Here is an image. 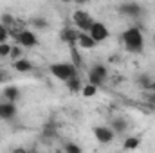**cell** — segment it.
<instances>
[{
    "label": "cell",
    "instance_id": "obj_1",
    "mask_svg": "<svg viewBox=\"0 0 155 153\" xmlns=\"http://www.w3.org/2000/svg\"><path fill=\"white\" fill-rule=\"evenodd\" d=\"M121 38H123V43L128 52H141L144 47V38H143V33L139 27H128Z\"/></svg>",
    "mask_w": 155,
    "mask_h": 153
},
{
    "label": "cell",
    "instance_id": "obj_2",
    "mask_svg": "<svg viewBox=\"0 0 155 153\" xmlns=\"http://www.w3.org/2000/svg\"><path fill=\"white\" fill-rule=\"evenodd\" d=\"M51 74L60 81H67L72 76H78V69L72 63H52L51 65Z\"/></svg>",
    "mask_w": 155,
    "mask_h": 153
},
{
    "label": "cell",
    "instance_id": "obj_3",
    "mask_svg": "<svg viewBox=\"0 0 155 153\" xmlns=\"http://www.w3.org/2000/svg\"><path fill=\"white\" fill-rule=\"evenodd\" d=\"M72 22H74V25H76L79 31H88L90 25L94 24L92 16H90L88 13L81 11V9H76V11H74V15H72Z\"/></svg>",
    "mask_w": 155,
    "mask_h": 153
},
{
    "label": "cell",
    "instance_id": "obj_4",
    "mask_svg": "<svg viewBox=\"0 0 155 153\" xmlns=\"http://www.w3.org/2000/svg\"><path fill=\"white\" fill-rule=\"evenodd\" d=\"M107 74H108V69H107L105 65L97 63V65H94V67L88 70V81H90L92 85L99 86V85L107 79Z\"/></svg>",
    "mask_w": 155,
    "mask_h": 153
},
{
    "label": "cell",
    "instance_id": "obj_5",
    "mask_svg": "<svg viewBox=\"0 0 155 153\" xmlns=\"http://www.w3.org/2000/svg\"><path fill=\"white\" fill-rule=\"evenodd\" d=\"M88 34L99 43V41H105V40L108 38L110 33H108V29H107L105 24H101V22H94V24L90 25V29H88Z\"/></svg>",
    "mask_w": 155,
    "mask_h": 153
},
{
    "label": "cell",
    "instance_id": "obj_6",
    "mask_svg": "<svg viewBox=\"0 0 155 153\" xmlns=\"http://www.w3.org/2000/svg\"><path fill=\"white\" fill-rule=\"evenodd\" d=\"M15 36H16L18 45H20V47H25V49H31V47H35V45L38 43L36 34L31 33V31H20V33H16Z\"/></svg>",
    "mask_w": 155,
    "mask_h": 153
},
{
    "label": "cell",
    "instance_id": "obj_7",
    "mask_svg": "<svg viewBox=\"0 0 155 153\" xmlns=\"http://www.w3.org/2000/svg\"><path fill=\"white\" fill-rule=\"evenodd\" d=\"M94 137L101 144H108V142L114 141V130L110 126H96L94 128Z\"/></svg>",
    "mask_w": 155,
    "mask_h": 153
},
{
    "label": "cell",
    "instance_id": "obj_8",
    "mask_svg": "<svg viewBox=\"0 0 155 153\" xmlns=\"http://www.w3.org/2000/svg\"><path fill=\"white\" fill-rule=\"evenodd\" d=\"M119 11H121V15H124V16L137 18V16H141V13H143V7H141L137 2H124V4H121Z\"/></svg>",
    "mask_w": 155,
    "mask_h": 153
},
{
    "label": "cell",
    "instance_id": "obj_9",
    "mask_svg": "<svg viewBox=\"0 0 155 153\" xmlns=\"http://www.w3.org/2000/svg\"><path fill=\"white\" fill-rule=\"evenodd\" d=\"M96 43H97V41L88 34V31H81V33H79V36H78V45H79L81 49L92 50V49L96 47Z\"/></svg>",
    "mask_w": 155,
    "mask_h": 153
},
{
    "label": "cell",
    "instance_id": "obj_10",
    "mask_svg": "<svg viewBox=\"0 0 155 153\" xmlns=\"http://www.w3.org/2000/svg\"><path fill=\"white\" fill-rule=\"evenodd\" d=\"M79 33H81V31H79L78 27H67V29L61 31V40H63L65 43H69V45H76Z\"/></svg>",
    "mask_w": 155,
    "mask_h": 153
},
{
    "label": "cell",
    "instance_id": "obj_11",
    "mask_svg": "<svg viewBox=\"0 0 155 153\" xmlns=\"http://www.w3.org/2000/svg\"><path fill=\"white\" fill-rule=\"evenodd\" d=\"M16 115V106L13 101H7L4 105H0V117L2 119H13Z\"/></svg>",
    "mask_w": 155,
    "mask_h": 153
},
{
    "label": "cell",
    "instance_id": "obj_12",
    "mask_svg": "<svg viewBox=\"0 0 155 153\" xmlns=\"http://www.w3.org/2000/svg\"><path fill=\"white\" fill-rule=\"evenodd\" d=\"M15 70L18 72H31L33 70V63L25 58H20V60H15Z\"/></svg>",
    "mask_w": 155,
    "mask_h": 153
},
{
    "label": "cell",
    "instance_id": "obj_13",
    "mask_svg": "<svg viewBox=\"0 0 155 153\" xmlns=\"http://www.w3.org/2000/svg\"><path fill=\"white\" fill-rule=\"evenodd\" d=\"M4 97H5V101H13L15 103L20 97V90L16 86H5L4 88Z\"/></svg>",
    "mask_w": 155,
    "mask_h": 153
},
{
    "label": "cell",
    "instance_id": "obj_14",
    "mask_svg": "<svg viewBox=\"0 0 155 153\" xmlns=\"http://www.w3.org/2000/svg\"><path fill=\"white\" fill-rule=\"evenodd\" d=\"M71 58H72V65H74L76 69H79V67L83 65V58H81V54L78 52L76 45H71Z\"/></svg>",
    "mask_w": 155,
    "mask_h": 153
},
{
    "label": "cell",
    "instance_id": "obj_15",
    "mask_svg": "<svg viewBox=\"0 0 155 153\" xmlns=\"http://www.w3.org/2000/svg\"><path fill=\"white\" fill-rule=\"evenodd\" d=\"M65 83H67V86H69L71 92H79V90H81V81H79L78 76H72L71 79H67Z\"/></svg>",
    "mask_w": 155,
    "mask_h": 153
},
{
    "label": "cell",
    "instance_id": "obj_16",
    "mask_svg": "<svg viewBox=\"0 0 155 153\" xmlns=\"http://www.w3.org/2000/svg\"><path fill=\"white\" fill-rule=\"evenodd\" d=\"M110 128H112L114 132H117V133H121V132L126 130V121H124V119H114Z\"/></svg>",
    "mask_w": 155,
    "mask_h": 153
},
{
    "label": "cell",
    "instance_id": "obj_17",
    "mask_svg": "<svg viewBox=\"0 0 155 153\" xmlns=\"http://www.w3.org/2000/svg\"><path fill=\"white\" fill-rule=\"evenodd\" d=\"M139 142H141V139H137V137H130V139H126L124 141V150H135L137 146H139Z\"/></svg>",
    "mask_w": 155,
    "mask_h": 153
},
{
    "label": "cell",
    "instance_id": "obj_18",
    "mask_svg": "<svg viewBox=\"0 0 155 153\" xmlns=\"http://www.w3.org/2000/svg\"><path fill=\"white\" fill-rule=\"evenodd\" d=\"M9 34H11V31L0 22V43H5V41L9 40Z\"/></svg>",
    "mask_w": 155,
    "mask_h": 153
},
{
    "label": "cell",
    "instance_id": "obj_19",
    "mask_svg": "<svg viewBox=\"0 0 155 153\" xmlns=\"http://www.w3.org/2000/svg\"><path fill=\"white\" fill-rule=\"evenodd\" d=\"M96 92H97V86L92 85V83H88V85L83 88V96H85V97H92V96H96Z\"/></svg>",
    "mask_w": 155,
    "mask_h": 153
},
{
    "label": "cell",
    "instance_id": "obj_20",
    "mask_svg": "<svg viewBox=\"0 0 155 153\" xmlns=\"http://www.w3.org/2000/svg\"><path fill=\"white\" fill-rule=\"evenodd\" d=\"M0 22L7 27V29H11L13 25H15V18L11 16V15H2V18H0Z\"/></svg>",
    "mask_w": 155,
    "mask_h": 153
},
{
    "label": "cell",
    "instance_id": "obj_21",
    "mask_svg": "<svg viewBox=\"0 0 155 153\" xmlns=\"http://www.w3.org/2000/svg\"><path fill=\"white\" fill-rule=\"evenodd\" d=\"M143 88H150V85H152V79H150V76L148 74H143V76L139 77V81H137Z\"/></svg>",
    "mask_w": 155,
    "mask_h": 153
},
{
    "label": "cell",
    "instance_id": "obj_22",
    "mask_svg": "<svg viewBox=\"0 0 155 153\" xmlns=\"http://www.w3.org/2000/svg\"><path fill=\"white\" fill-rule=\"evenodd\" d=\"M9 56H11L13 60H20V58H22V49H20V45H15V47H11V52H9Z\"/></svg>",
    "mask_w": 155,
    "mask_h": 153
},
{
    "label": "cell",
    "instance_id": "obj_23",
    "mask_svg": "<svg viewBox=\"0 0 155 153\" xmlns=\"http://www.w3.org/2000/svg\"><path fill=\"white\" fill-rule=\"evenodd\" d=\"M11 52V45L5 41V43H0V58H7Z\"/></svg>",
    "mask_w": 155,
    "mask_h": 153
},
{
    "label": "cell",
    "instance_id": "obj_24",
    "mask_svg": "<svg viewBox=\"0 0 155 153\" xmlns=\"http://www.w3.org/2000/svg\"><path fill=\"white\" fill-rule=\"evenodd\" d=\"M33 25H35L36 29H45V27H47V22H45L43 18H35V20H33Z\"/></svg>",
    "mask_w": 155,
    "mask_h": 153
},
{
    "label": "cell",
    "instance_id": "obj_25",
    "mask_svg": "<svg viewBox=\"0 0 155 153\" xmlns=\"http://www.w3.org/2000/svg\"><path fill=\"white\" fill-rule=\"evenodd\" d=\"M65 151L67 153H81V148L78 144H65Z\"/></svg>",
    "mask_w": 155,
    "mask_h": 153
},
{
    "label": "cell",
    "instance_id": "obj_26",
    "mask_svg": "<svg viewBox=\"0 0 155 153\" xmlns=\"http://www.w3.org/2000/svg\"><path fill=\"white\" fill-rule=\"evenodd\" d=\"M148 103H150V105H152V106L155 108V92H152V96L148 97Z\"/></svg>",
    "mask_w": 155,
    "mask_h": 153
},
{
    "label": "cell",
    "instance_id": "obj_27",
    "mask_svg": "<svg viewBox=\"0 0 155 153\" xmlns=\"http://www.w3.org/2000/svg\"><path fill=\"white\" fill-rule=\"evenodd\" d=\"M78 5H85V4H88V0H74Z\"/></svg>",
    "mask_w": 155,
    "mask_h": 153
},
{
    "label": "cell",
    "instance_id": "obj_28",
    "mask_svg": "<svg viewBox=\"0 0 155 153\" xmlns=\"http://www.w3.org/2000/svg\"><path fill=\"white\" fill-rule=\"evenodd\" d=\"M150 92H155V81H152V85H150V88H148Z\"/></svg>",
    "mask_w": 155,
    "mask_h": 153
},
{
    "label": "cell",
    "instance_id": "obj_29",
    "mask_svg": "<svg viewBox=\"0 0 155 153\" xmlns=\"http://www.w3.org/2000/svg\"><path fill=\"white\" fill-rule=\"evenodd\" d=\"M58 2H71V0H58Z\"/></svg>",
    "mask_w": 155,
    "mask_h": 153
}]
</instances>
